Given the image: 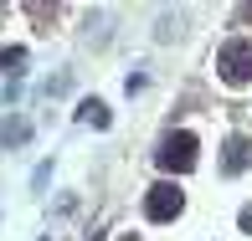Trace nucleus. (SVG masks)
<instances>
[{
  "label": "nucleus",
  "instance_id": "nucleus-9",
  "mask_svg": "<svg viewBox=\"0 0 252 241\" xmlns=\"http://www.w3.org/2000/svg\"><path fill=\"white\" fill-rule=\"evenodd\" d=\"M119 241H139V236H134V231H129V236H119Z\"/></svg>",
  "mask_w": 252,
  "mask_h": 241
},
{
  "label": "nucleus",
  "instance_id": "nucleus-2",
  "mask_svg": "<svg viewBox=\"0 0 252 241\" xmlns=\"http://www.w3.org/2000/svg\"><path fill=\"white\" fill-rule=\"evenodd\" d=\"M196 134H170L165 144H159V169H170V175H186V169H196Z\"/></svg>",
  "mask_w": 252,
  "mask_h": 241
},
{
  "label": "nucleus",
  "instance_id": "nucleus-6",
  "mask_svg": "<svg viewBox=\"0 0 252 241\" xmlns=\"http://www.w3.org/2000/svg\"><path fill=\"white\" fill-rule=\"evenodd\" d=\"M77 118H83V123H93V129H108V108H103L98 98H88L83 108H77Z\"/></svg>",
  "mask_w": 252,
  "mask_h": 241
},
{
  "label": "nucleus",
  "instance_id": "nucleus-3",
  "mask_svg": "<svg viewBox=\"0 0 252 241\" xmlns=\"http://www.w3.org/2000/svg\"><path fill=\"white\" fill-rule=\"evenodd\" d=\"M180 205H186V195H180L170 180H159V185H150V195H144V215L150 221H175Z\"/></svg>",
  "mask_w": 252,
  "mask_h": 241
},
{
  "label": "nucleus",
  "instance_id": "nucleus-8",
  "mask_svg": "<svg viewBox=\"0 0 252 241\" xmlns=\"http://www.w3.org/2000/svg\"><path fill=\"white\" fill-rule=\"evenodd\" d=\"M242 226H247V231H252V205H242Z\"/></svg>",
  "mask_w": 252,
  "mask_h": 241
},
{
  "label": "nucleus",
  "instance_id": "nucleus-7",
  "mask_svg": "<svg viewBox=\"0 0 252 241\" xmlns=\"http://www.w3.org/2000/svg\"><path fill=\"white\" fill-rule=\"evenodd\" d=\"M21 67H26V47H10V52H0V72H10V77H16Z\"/></svg>",
  "mask_w": 252,
  "mask_h": 241
},
{
  "label": "nucleus",
  "instance_id": "nucleus-4",
  "mask_svg": "<svg viewBox=\"0 0 252 241\" xmlns=\"http://www.w3.org/2000/svg\"><path fill=\"white\" fill-rule=\"evenodd\" d=\"M221 164H226V175H242V169L252 164V144L242 139V134H232V139H226V159H221Z\"/></svg>",
  "mask_w": 252,
  "mask_h": 241
},
{
  "label": "nucleus",
  "instance_id": "nucleus-5",
  "mask_svg": "<svg viewBox=\"0 0 252 241\" xmlns=\"http://www.w3.org/2000/svg\"><path fill=\"white\" fill-rule=\"evenodd\" d=\"M31 139V123L26 118H5L0 123V144H26Z\"/></svg>",
  "mask_w": 252,
  "mask_h": 241
},
{
  "label": "nucleus",
  "instance_id": "nucleus-1",
  "mask_svg": "<svg viewBox=\"0 0 252 241\" xmlns=\"http://www.w3.org/2000/svg\"><path fill=\"white\" fill-rule=\"evenodd\" d=\"M216 72H221L226 87H247V82H252V41H247V36L226 41V47L216 52Z\"/></svg>",
  "mask_w": 252,
  "mask_h": 241
}]
</instances>
